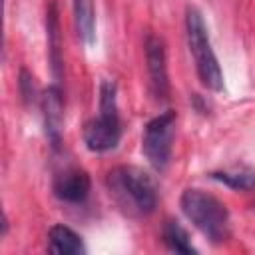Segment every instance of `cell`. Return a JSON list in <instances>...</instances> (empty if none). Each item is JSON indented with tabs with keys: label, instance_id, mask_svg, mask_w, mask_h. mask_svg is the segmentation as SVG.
Instances as JSON below:
<instances>
[{
	"label": "cell",
	"instance_id": "1",
	"mask_svg": "<svg viewBox=\"0 0 255 255\" xmlns=\"http://www.w3.org/2000/svg\"><path fill=\"white\" fill-rule=\"evenodd\" d=\"M106 185L116 205L129 217L151 215L157 207L153 177L135 165H118L106 175Z\"/></svg>",
	"mask_w": 255,
	"mask_h": 255
},
{
	"label": "cell",
	"instance_id": "2",
	"mask_svg": "<svg viewBox=\"0 0 255 255\" xmlns=\"http://www.w3.org/2000/svg\"><path fill=\"white\" fill-rule=\"evenodd\" d=\"M179 207L183 215L215 245L225 243L231 235V223H229V211L223 201H219L215 195L189 187L179 197Z\"/></svg>",
	"mask_w": 255,
	"mask_h": 255
},
{
	"label": "cell",
	"instance_id": "3",
	"mask_svg": "<svg viewBox=\"0 0 255 255\" xmlns=\"http://www.w3.org/2000/svg\"><path fill=\"white\" fill-rule=\"evenodd\" d=\"M122 139V120L118 112V88L112 80L100 84V116L86 122L84 143L94 153L114 149Z\"/></svg>",
	"mask_w": 255,
	"mask_h": 255
},
{
	"label": "cell",
	"instance_id": "4",
	"mask_svg": "<svg viewBox=\"0 0 255 255\" xmlns=\"http://www.w3.org/2000/svg\"><path fill=\"white\" fill-rule=\"evenodd\" d=\"M185 34H187V46L193 56L199 82L211 92H221L223 90V72H221V66L213 52L205 20H203L201 12L193 6H189L185 12Z\"/></svg>",
	"mask_w": 255,
	"mask_h": 255
},
{
	"label": "cell",
	"instance_id": "5",
	"mask_svg": "<svg viewBox=\"0 0 255 255\" xmlns=\"http://www.w3.org/2000/svg\"><path fill=\"white\" fill-rule=\"evenodd\" d=\"M175 122L177 116L173 110H165L163 114L149 120L143 128L141 137V151L149 165L155 171H165L171 161L173 137H175Z\"/></svg>",
	"mask_w": 255,
	"mask_h": 255
},
{
	"label": "cell",
	"instance_id": "6",
	"mask_svg": "<svg viewBox=\"0 0 255 255\" xmlns=\"http://www.w3.org/2000/svg\"><path fill=\"white\" fill-rule=\"evenodd\" d=\"M145 62L149 74V88L157 102L167 100L169 96V76H167V60L163 40L149 34L145 38Z\"/></svg>",
	"mask_w": 255,
	"mask_h": 255
},
{
	"label": "cell",
	"instance_id": "7",
	"mask_svg": "<svg viewBox=\"0 0 255 255\" xmlns=\"http://www.w3.org/2000/svg\"><path fill=\"white\" fill-rule=\"evenodd\" d=\"M42 106V118H44V129L50 145L54 149L60 147L62 143V126H64V96L60 86H50L48 90L42 92L40 98Z\"/></svg>",
	"mask_w": 255,
	"mask_h": 255
},
{
	"label": "cell",
	"instance_id": "8",
	"mask_svg": "<svg viewBox=\"0 0 255 255\" xmlns=\"http://www.w3.org/2000/svg\"><path fill=\"white\" fill-rule=\"evenodd\" d=\"M92 179L84 169H66L52 181V191L62 203H84L90 195Z\"/></svg>",
	"mask_w": 255,
	"mask_h": 255
},
{
	"label": "cell",
	"instance_id": "9",
	"mask_svg": "<svg viewBox=\"0 0 255 255\" xmlns=\"http://www.w3.org/2000/svg\"><path fill=\"white\" fill-rule=\"evenodd\" d=\"M46 36H48V58H50L52 74L56 82H60L64 60H62V34H60V18H58L56 2H50L46 12Z\"/></svg>",
	"mask_w": 255,
	"mask_h": 255
},
{
	"label": "cell",
	"instance_id": "10",
	"mask_svg": "<svg viewBox=\"0 0 255 255\" xmlns=\"http://www.w3.org/2000/svg\"><path fill=\"white\" fill-rule=\"evenodd\" d=\"M48 251L56 255H82L86 253L82 237L68 225L58 223L48 231Z\"/></svg>",
	"mask_w": 255,
	"mask_h": 255
},
{
	"label": "cell",
	"instance_id": "11",
	"mask_svg": "<svg viewBox=\"0 0 255 255\" xmlns=\"http://www.w3.org/2000/svg\"><path fill=\"white\" fill-rule=\"evenodd\" d=\"M74 22L80 40L86 46L96 42V8L94 0H74Z\"/></svg>",
	"mask_w": 255,
	"mask_h": 255
},
{
	"label": "cell",
	"instance_id": "12",
	"mask_svg": "<svg viewBox=\"0 0 255 255\" xmlns=\"http://www.w3.org/2000/svg\"><path fill=\"white\" fill-rule=\"evenodd\" d=\"M161 239L165 243V247L173 253H181V255H191L197 253V249L191 243V237L187 233V229L175 221V219H167L161 227Z\"/></svg>",
	"mask_w": 255,
	"mask_h": 255
},
{
	"label": "cell",
	"instance_id": "13",
	"mask_svg": "<svg viewBox=\"0 0 255 255\" xmlns=\"http://www.w3.org/2000/svg\"><path fill=\"white\" fill-rule=\"evenodd\" d=\"M209 177L237 191L255 189V169H223V171H213Z\"/></svg>",
	"mask_w": 255,
	"mask_h": 255
},
{
	"label": "cell",
	"instance_id": "14",
	"mask_svg": "<svg viewBox=\"0 0 255 255\" xmlns=\"http://www.w3.org/2000/svg\"><path fill=\"white\" fill-rule=\"evenodd\" d=\"M18 86H20V96H22L24 104H32L36 100V88H34V78L30 76V72L26 68L20 70Z\"/></svg>",
	"mask_w": 255,
	"mask_h": 255
},
{
	"label": "cell",
	"instance_id": "15",
	"mask_svg": "<svg viewBox=\"0 0 255 255\" xmlns=\"http://www.w3.org/2000/svg\"><path fill=\"white\" fill-rule=\"evenodd\" d=\"M8 233V219H6V215H4V219H2V237Z\"/></svg>",
	"mask_w": 255,
	"mask_h": 255
},
{
	"label": "cell",
	"instance_id": "16",
	"mask_svg": "<svg viewBox=\"0 0 255 255\" xmlns=\"http://www.w3.org/2000/svg\"><path fill=\"white\" fill-rule=\"evenodd\" d=\"M253 207H255V203H253Z\"/></svg>",
	"mask_w": 255,
	"mask_h": 255
}]
</instances>
